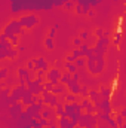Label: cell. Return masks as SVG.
Wrapping results in <instances>:
<instances>
[{
  "label": "cell",
  "instance_id": "3",
  "mask_svg": "<svg viewBox=\"0 0 126 128\" xmlns=\"http://www.w3.org/2000/svg\"><path fill=\"white\" fill-rule=\"evenodd\" d=\"M79 125L83 128H95L98 125V118L95 115H91V113H83L82 119L79 121Z\"/></svg>",
  "mask_w": 126,
  "mask_h": 128
},
{
  "label": "cell",
  "instance_id": "49",
  "mask_svg": "<svg viewBox=\"0 0 126 128\" xmlns=\"http://www.w3.org/2000/svg\"><path fill=\"white\" fill-rule=\"evenodd\" d=\"M71 2H74V3H77V0H71Z\"/></svg>",
  "mask_w": 126,
  "mask_h": 128
},
{
  "label": "cell",
  "instance_id": "35",
  "mask_svg": "<svg viewBox=\"0 0 126 128\" xmlns=\"http://www.w3.org/2000/svg\"><path fill=\"white\" fill-rule=\"evenodd\" d=\"M48 72H49V70H45V68H42V70H37V72H36V76H39V78H45V79H46V76H48Z\"/></svg>",
  "mask_w": 126,
  "mask_h": 128
},
{
  "label": "cell",
  "instance_id": "12",
  "mask_svg": "<svg viewBox=\"0 0 126 128\" xmlns=\"http://www.w3.org/2000/svg\"><path fill=\"white\" fill-rule=\"evenodd\" d=\"M55 96H65L67 92H68V88H67V85H64V84H58V85H55L54 86V91H52Z\"/></svg>",
  "mask_w": 126,
  "mask_h": 128
},
{
  "label": "cell",
  "instance_id": "18",
  "mask_svg": "<svg viewBox=\"0 0 126 128\" xmlns=\"http://www.w3.org/2000/svg\"><path fill=\"white\" fill-rule=\"evenodd\" d=\"M76 66H77V67H79V68H85V67H86V64H88V58H86V57H80V58H77V60H76Z\"/></svg>",
  "mask_w": 126,
  "mask_h": 128
},
{
  "label": "cell",
  "instance_id": "21",
  "mask_svg": "<svg viewBox=\"0 0 126 128\" xmlns=\"http://www.w3.org/2000/svg\"><path fill=\"white\" fill-rule=\"evenodd\" d=\"M0 94H1V98H3V100H6L7 97L12 94V86H4V88H1V92H0Z\"/></svg>",
  "mask_w": 126,
  "mask_h": 128
},
{
  "label": "cell",
  "instance_id": "44",
  "mask_svg": "<svg viewBox=\"0 0 126 128\" xmlns=\"http://www.w3.org/2000/svg\"><path fill=\"white\" fill-rule=\"evenodd\" d=\"M16 49H18L19 52H25V46H24V45H18V46H16Z\"/></svg>",
  "mask_w": 126,
  "mask_h": 128
},
{
  "label": "cell",
  "instance_id": "28",
  "mask_svg": "<svg viewBox=\"0 0 126 128\" xmlns=\"http://www.w3.org/2000/svg\"><path fill=\"white\" fill-rule=\"evenodd\" d=\"M80 104H82V107H83V110H86L91 104H94L92 101H91V98H82V101H80Z\"/></svg>",
  "mask_w": 126,
  "mask_h": 128
},
{
  "label": "cell",
  "instance_id": "47",
  "mask_svg": "<svg viewBox=\"0 0 126 128\" xmlns=\"http://www.w3.org/2000/svg\"><path fill=\"white\" fill-rule=\"evenodd\" d=\"M4 40H7V37H6V36L1 33V34H0V42H4Z\"/></svg>",
  "mask_w": 126,
  "mask_h": 128
},
{
  "label": "cell",
  "instance_id": "34",
  "mask_svg": "<svg viewBox=\"0 0 126 128\" xmlns=\"http://www.w3.org/2000/svg\"><path fill=\"white\" fill-rule=\"evenodd\" d=\"M104 28H101V27H98V28H95V37H96V39H99V37H104Z\"/></svg>",
  "mask_w": 126,
  "mask_h": 128
},
{
  "label": "cell",
  "instance_id": "25",
  "mask_svg": "<svg viewBox=\"0 0 126 128\" xmlns=\"http://www.w3.org/2000/svg\"><path fill=\"white\" fill-rule=\"evenodd\" d=\"M0 48H1V49H12V48H15V46H13L12 42L7 39V40H4V42H0Z\"/></svg>",
  "mask_w": 126,
  "mask_h": 128
},
{
  "label": "cell",
  "instance_id": "2",
  "mask_svg": "<svg viewBox=\"0 0 126 128\" xmlns=\"http://www.w3.org/2000/svg\"><path fill=\"white\" fill-rule=\"evenodd\" d=\"M19 22H21V26H22L24 28L31 30L33 27H36V26L40 22V20H39V16H37L36 14H30V15H22V16H19Z\"/></svg>",
  "mask_w": 126,
  "mask_h": 128
},
{
  "label": "cell",
  "instance_id": "19",
  "mask_svg": "<svg viewBox=\"0 0 126 128\" xmlns=\"http://www.w3.org/2000/svg\"><path fill=\"white\" fill-rule=\"evenodd\" d=\"M55 112H57L58 118H61V116H65V107H64V103H58V106L55 107Z\"/></svg>",
  "mask_w": 126,
  "mask_h": 128
},
{
  "label": "cell",
  "instance_id": "16",
  "mask_svg": "<svg viewBox=\"0 0 126 128\" xmlns=\"http://www.w3.org/2000/svg\"><path fill=\"white\" fill-rule=\"evenodd\" d=\"M71 79H73V74H71L70 72H67V70H65V72L63 73V76H61V80H60V82L64 84V85H68V84L71 82Z\"/></svg>",
  "mask_w": 126,
  "mask_h": 128
},
{
  "label": "cell",
  "instance_id": "7",
  "mask_svg": "<svg viewBox=\"0 0 126 128\" xmlns=\"http://www.w3.org/2000/svg\"><path fill=\"white\" fill-rule=\"evenodd\" d=\"M25 106L21 103V101H18V103H15L13 106H9V115L12 116V118H16V116H19L21 113H22V109H24Z\"/></svg>",
  "mask_w": 126,
  "mask_h": 128
},
{
  "label": "cell",
  "instance_id": "48",
  "mask_svg": "<svg viewBox=\"0 0 126 128\" xmlns=\"http://www.w3.org/2000/svg\"><path fill=\"white\" fill-rule=\"evenodd\" d=\"M73 128H83V127H80V125H74Z\"/></svg>",
  "mask_w": 126,
  "mask_h": 128
},
{
  "label": "cell",
  "instance_id": "39",
  "mask_svg": "<svg viewBox=\"0 0 126 128\" xmlns=\"http://www.w3.org/2000/svg\"><path fill=\"white\" fill-rule=\"evenodd\" d=\"M79 37H80L83 42H85V40H88V39H89V32H88V30H83V32L80 33V36H79Z\"/></svg>",
  "mask_w": 126,
  "mask_h": 128
},
{
  "label": "cell",
  "instance_id": "27",
  "mask_svg": "<svg viewBox=\"0 0 126 128\" xmlns=\"http://www.w3.org/2000/svg\"><path fill=\"white\" fill-rule=\"evenodd\" d=\"M7 76H9V68L4 67V66H1V68H0V79L3 80V79H6Z\"/></svg>",
  "mask_w": 126,
  "mask_h": 128
},
{
  "label": "cell",
  "instance_id": "17",
  "mask_svg": "<svg viewBox=\"0 0 126 128\" xmlns=\"http://www.w3.org/2000/svg\"><path fill=\"white\" fill-rule=\"evenodd\" d=\"M65 101H68V103H74V101H82V98H79V96H76V94L67 92V94H65Z\"/></svg>",
  "mask_w": 126,
  "mask_h": 128
},
{
  "label": "cell",
  "instance_id": "29",
  "mask_svg": "<svg viewBox=\"0 0 126 128\" xmlns=\"http://www.w3.org/2000/svg\"><path fill=\"white\" fill-rule=\"evenodd\" d=\"M89 48H91V46H89V43H86V42H85V43H83V45H82V46L79 48V49L82 51L83 57H86V55H88V52H89Z\"/></svg>",
  "mask_w": 126,
  "mask_h": 128
},
{
  "label": "cell",
  "instance_id": "15",
  "mask_svg": "<svg viewBox=\"0 0 126 128\" xmlns=\"http://www.w3.org/2000/svg\"><path fill=\"white\" fill-rule=\"evenodd\" d=\"M64 67H65V70H67V72H70L71 74H74V73H77V72H79V67H77L74 63H67V61H65V63H64Z\"/></svg>",
  "mask_w": 126,
  "mask_h": 128
},
{
  "label": "cell",
  "instance_id": "1",
  "mask_svg": "<svg viewBox=\"0 0 126 128\" xmlns=\"http://www.w3.org/2000/svg\"><path fill=\"white\" fill-rule=\"evenodd\" d=\"M22 26H21V22H19V20H10L4 27H3V34L9 39V37H12L13 34H22Z\"/></svg>",
  "mask_w": 126,
  "mask_h": 128
},
{
  "label": "cell",
  "instance_id": "45",
  "mask_svg": "<svg viewBox=\"0 0 126 128\" xmlns=\"http://www.w3.org/2000/svg\"><path fill=\"white\" fill-rule=\"evenodd\" d=\"M88 16H89V18H92V16H95V9H94V8H92V9H91V10L88 12Z\"/></svg>",
  "mask_w": 126,
  "mask_h": 128
},
{
  "label": "cell",
  "instance_id": "32",
  "mask_svg": "<svg viewBox=\"0 0 126 128\" xmlns=\"http://www.w3.org/2000/svg\"><path fill=\"white\" fill-rule=\"evenodd\" d=\"M120 40H122V34L120 33H116V36L113 37V45L114 46H119L120 45Z\"/></svg>",
  "mask_w": 126,
  "mask_h": 128
},
{
  "label": "cell",
  "instance_id": "23",
  "mask_svg": "<svg viewBox=\"0 0 126 128\" xmlns=\"http://www.w3.org/2000/svg\"><path fill=\"white\" fill-rule=\"evenodd\" d=\"M89 86L88 85H82V90H80V97L82 98H89Z\"/></svg>",
  "mask_w": 126,
  "mask_h": 128
},
{
  "label": "cell",
  "instance_id": "20",
  "mask_svg": "<svg viewBox=\"0 0 126 128\" xmlns=\"http://www.w3.org/2000/svg\"><path fill=\"white\" fill-rule=\"evenodd\" d=\"M18 54H19V51H18L16 48H12V49H7V58H9V60H16V57H18Z\"/></svg>",
  "mask_w": 126,
  "mask_h": 128
},
{
  "label": "cell",
  "instance_id": "5",
  "mask_svg": "<svg viewBox=\"0 0 126 128\" xmlns=\"http://www.w3.org/2000/svg\"><path fill=\"white\" fill-rule=\"evenodd\" d=\"M42 97L45 98V104H48V106L57 107V106H58V103H60V100H58V96H55L54 92H51V91H48V90H45V91H43Z\"/></svg>",
  "mask_w": 126,
  "mask_h": 128
},
{
  "label": "cell",
  "instance_id": "24",
  "mask_svg": "<svg viewBox=\"0 0 126 128\" xmlns=\"http://www.w3.org/2000/svg\"><path fill=\"white\" fill-rule=\"evenodd\" d=\"M43 43H45V46H46L48 49H51V51L55 48V43H54V39H52V37H46Z\"/></svg>",
  "mask_w": 126,
  "mask_h": 128
},
{
  "label": "cell",
  "instance_id": "38",
  "mask_svg": "<svg viewBox=\"0 0 126 128\" xmlns=\"http://www.w3.org/2000/svg\"><path fill=\"white\" fill-rule=\"evenodd\" d=\"M107 124H108L111 128H120L119 125H117V122H116V119H114V118H110V119L107 121Z\"/></svg>",
  "mask_w": 126,
  "mask_h": 128
},
{
  "label": "cell",
  "instance_id": "50",
  "mask_svg": "<svg viewBox=\"0 0 126 128\" xmlns=\"http://www.w3.org/2000/svg\"><path fill=\"white\" fill-rule=\"evenodd\" d=\"M40 128H43V127H40Z\"/></svg>",
  "mask_w": 126,
  "mask_h": 128
},
{
  "label": "cell",
  "instance_id": "10",
  "mask_svg": "<svg viewBox=\"0 0 126 128\" xmlns=\"http://www.w3.org/2000/svg\"><path fill=\"white\" fill-rule=\"evenodd\" d=\"M34 64H36V67H34V72H37V70H42V68H45V70H49L48 61H46V60H45L43 57L34 58Z\"/></svg>",
  "mask_w": 126,
  "mask_h": 128
},
{
  "label": "cell",
  "instance_id": "37",
  "mask_svg": "<svg viewBox=\"0 0 126 128\" xmlns=\"http://www.w3.org/2000/svg\"><path fill=\"white\" fill-rule=\"evenodd\" d=\"M71 54H73V57H74L76 60H77V58H80V57H83V54H82V51H80L79 48L73 49V52H71Z\"/></svg>",
  "mask_w": 126,
  "mask_h": 128
},
{
  "label": "cell",
  "instance_id": "6",
  "mask_svg": "<svg viewBox=\"0 0 126 128\" xmlns=\"http://www.w3.org/2000/svg\"><path fill=\"white\" fill-rule=\"evenodd\" d=\"M27 88L31 91L34 96H42V94H43V91H45V86H43V85H40V84H37L36 80L28 82V84H27Z\"/></svg>",
  "mask_w": 126,
  "mask_h": 128
},
{
  "label": "cell",
  "instance_id": "36",
  "mask_svg": "<svg viewBox=\"0 0 126 128\" xmlns=\"http://www.w3.org/2000/svg\"><path fill=\"white\" fill-rule=\"evenodd\" d=\"M43 86H45V90H48V91H51V92H52V91H54V86H55V85H54V84H52L51 80H46V82L43 84Z\"/></svg>",
  "mask_w": 126,
  "mask_h": 128
},
{
  "label": "cell",
  "instance_id": "42",
  "mask_svg": "<svg viewBox=\"0 0 126 128\" xmlns=\"http://www.w3.org/2000/svg\"><path fill=\"white\" fill-rule=\"evenodd\" d=\"M98 128H111L107 122H104V121H98V125H96Z\"/></svg>",
  "mask_w": 126,
  "mask_h": 128
},
{
  "label": "cell",
  "instance_id": "33",
  "mask_svg": "<svg viewBox=\"0 0 126 128\" xmlns=\"http://www.w3.org/2000/svg\"><path fill=\"white\" fill-rule=\"evenodd\" d=\"M83 43H85V42H83L80 37H74V39H73V45H74V48H80Z\"/></svg>",
  "mask_w": 126,
  "mask_h": 128
},
{
  "label": "cell",
  "instance_id": "9",
  "mask_svg": "<svg viewBox=\"0 0 126 128\" xmlns=\"http://www.w3.org/2000/svg\"><path fill=\"white\" fill-rule=\"evenodd\" d=\"M21 103H22V104H24L25 107H27V106H30V104H34V103H36V96H34L31 91L28 90V91H27V92L24 94L22 100H21Z\"/></svg>",
  "mask_w": 126,
  "mask_h": 128
},
{
  "label": "cell",
  "instance_id": "8",
  "mask_svg": "<svg viewBox=\"0 0 126 128\" xmlns=\"http://www.w3.org/2000/svg\"><path fill=\"white\" fill-rule=\"evenodd\" d=\"M67 88H68V92L76 94V96H80V90H82L80 82H77V80H73V79H71V82L67 85Z\"/></svg>",
  "mask_w": 126,
  "mask_h": 128
},
{
  "label": "cell",
  "instance_id": "22",
  "mask_svg": "<svg viewBox=\"0 0 126 128\" xmlns=\"http://www.w3.org/2000/svg\"><path fill=\"white\" fill-rule=\"evenodd\" d=\"M76 4L77 3H74V2H71V0H67L65 3H64V9L65 10H68V12H71V10H74V8H76Z\"/></svg>",
  "mask_w": 126,
  "mask_h": 128
},
{
  "label": "cell",
  "instance_id": "26",
  "mask_svg": "<svg viewBox=\"0 0 126 128\" xmlns=\"http://www.w3.org/2000/svg\"><path fill=\"white\" fill-rule=\"evenodd\" d=\"M74 12H76L79 16H83V15H86V14H85V9H83V4H79V3L76 4V8H74Z\"/></svg>",
  "mask_w": 126,
  "mask_h": 128
},
{
  "label": "cell",
  "instance_id": "41",
  "mask_svg": "<svg viewBox=\"0 0 126 128\" xmlns=\"http://www.w3.org/2000/svg\"><path fill=\"white\" fill-rule=\"evenodd\" d=\"M55 34H57V27L54 26L52 28H49V34H48V37H52V39H54V37H55Z\"/></svg>",
  "mask_w": 126,
  "mask_h": 128
},
{
  "label": "cell",
  "instance_id": "51",
  "mask_svg": "<svg viewBox=\"0 0 126 128\" xmlns=\"http://www.w3.org/2000/svg\"><path fill=\"white\" fill-rule=\"evenodd\" d=\"M95 128H98V127H95Z\"/></svg>",
  "mask_w": 126,
  "mask_h": 128
},
{
  "label": "cell",
  "instance_id": "40",
  "mask_svg": "<svg viewBox=\"0 0 126 128\" xmlns=\"http://www.w3.org/2000/svg\"><path fill=\"white\" fill-rule=\"evenodd\" d=\"M28 70H31V72H34V67H36V64H34V60H28L27 61V66H25Z\"/></svg>",
  "mask_w": 126,
  "mask_h": 128
},
{
  "label": "cell",
  "instance_id": "46",
  "mask_svg": "<svg viewBox=\"0 0 126 128\" xmlns=\"http://www.w3.org/2000/svg\"><path fill=\"white\" fill-rule=\"evenodd\" d=\"M119 113H120V115H122V116H123V118L126 119V107H123V109H122V110H120Z\"/></svg>",
  "mask_w": 126,
  "mask_h": 128
},
{
  "label": "cell",
  "instance_id": "14",
  "mask_svg": "<svg viewBox=\"0 0 126 128\" xmlns=\"http://www.w3.org/2000/svg\"><path fill=\"white\" fill-rule=\"evenodd\" d=\"M99 94H101V97L102 98H111V88H108V86H105V85H101L99 88Z\"/></svg>",
  "mask_w": 126,
  "mask_h": 128
},
{
  "label": "cell",
  "instance_id": "4",
  "mask_svg": "<svg viewBox=\"0 0 126 128\" xmlns=\"http://www.w3.org/2000/svg\"><path fill=\"white\" fill-rule=\"evenodd\" d=\"M61 76H63V72L58 68V67H51L49 72H48V76H46V80H51L54 85H58L61 84Z\"/></svg>",
  "mask_w": 126,
  "mask_h": 128
},
{
  "label": "cell",
  "instance_id": "11",
  "mask_svg": "<svg viewBox=\"0 0 126 128\" xmlns=\"http://www.w3.org/2000/svg\"><path fill=\"white\" fill-rule=\"evenodd\" d=\"M58 127L60 128H73L74 124H73V121H71L70 118L61 116V118H58Z\"/></svg>",
  "mask_w": 126,
  "mask_h": 128
},
{
  "label": "cell",
  "instance_id": "13",
  "mask_svg": "<svg viewBox=\"0 0 126 128\" xmlns=\"http://www.w3.org/2000/svg\"><path fill=\"white\" fill-rule=\"evenodd\" d=\"M89 98H91V101L92 103H99L101 100H102V97H101V94H99V90H91L89 91Z\"/></svg>",
  "mask_w": 126,
  "mask_h": 128
},
{
  "label": "cell",
  "instance_id": "43",
  "mask_svg": "<svg viewBox=\"0 0 126 128\" xmlns=\"http://www.w3.org/2000/svg\"><path fill=\"white\" fill-rule=\"evenodd\" d=\"M65 61H67V63H76V58L73 57V54H70V55L65 57Z\"/></svg>",
  "mask_w": 126,
  "mask_h": 128
},
{
  "label": "cell",
  "instance_id": "31",
  "mask_svg": "<svg viewBox=\"0 0 126 128\" xmlns=\"http://www.w3.org/2000/svg\"><path fill=\"white\" fill-rule=\"evenodd\" d=\"M9 40L12 42V45H13L15 48H16V46L19 45V36H18V34H13L12 37H9Z\"/></svg>",
  "mask_w": 126,
  "mask_h": 128
},
{
  "label": "cell",
  "instance_id": "30",
  "mask_svg": "<svg viewBox=\"0 0 126 128\" xmlns=\"http://www.w3.org/2000/svg\"><path fill=\"white\" fill-rule=\"evenodd\" d=\"M114 119H116V122H117V125H119V127H122V125L125 124V118H123V116H122L120 113H116Z\"/></svg>",
  "mask_w": 126,
  "mask_h": 128
}]
</instances>
